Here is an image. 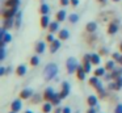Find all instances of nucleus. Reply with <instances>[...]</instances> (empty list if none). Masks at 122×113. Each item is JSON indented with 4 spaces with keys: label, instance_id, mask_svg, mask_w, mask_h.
Here are the masks:
<instances>
[{
    "label": "nucleus",
    "instance_id": "09e8293b",
    "mask_svg": "<svg viewBox=\"0 0 122 113\" xmlns=\"http://www.w3.org/2000/svg\"><path fill=\"white\" fill-rule=\"evenodd\" d=\"M101 53H102V54H106V53H108V50H106V49H101Z\"/></svg>",
    "mask_w": 122,
    "mask_h": 113
},
{
    "label": "nucleus",
    "instance_id": "1a4fd4ad",
    "mask_svg": "<svg viewBox=\"0 0 122 113\" xmlns=\"http://www.w3.org/2000/svg\"><path fill=\"white\" fill-rule=\"evenodd\" d=\"M21 108H22L21 100H15V101L12 102V105H11V109L15 110V112H19V110H21Z\"/></svg>",
    "mask_w": 122,
    "mask_h": 113
},
{
    "label": "nucleus",
    "instance_id": "ea45409f",
    "mask_svg": "<svg viewBox=\"0 0 122 113\" xmlns=\"http://www.w3.org/2000/svg\"><path fill=\"white\" fill-rule=\"evenodd\" d=\"M113 58L117 60V62H119V58H121V55H119V54H117V53H114V54H113Z\"/></svg>",
    "mask_w": 122,
    "mask_h": 113
},
{
    "label": "nucleus",
    "instance_id": "20e7f679",
    "mask_svg": "<svg viewBox=\"0 0 122 113\" xmlns=\"http://www.w3.org/2000/svg\"><path fill=\"white\" fill-rule=\"evenodd\" d=\"M68 93H70V84H68V81H63L62 83V89H61V97L62 99H64V97H67L68 96Z\"/></svg>",
    "mask_w": 122,
    "mask_h": 113
},
{
    "label": "nucleus",
    "instance_id": "9d476101",
    "mask_svg": "<svg viewBox=\"0 0 122 113\" xmlns=\"http://www.w3.org/2000/svg\"><path fill=\"white\" fill-rule=\"evenodd\" d=\"M76 74H77V78L80 79V80H84V78H85V70H84V67L83 66H77V70H76Z\"/></svg>",
    "mask_w": 122,
    "mask_h": 113
},
{
    "label": "nucleus",
    "instance_id": "f03ea898",
    "mask_svg": "<svg viewBox=\"0 0 122 113\" xmlns=\"http://www.w3.org/2000/svg\"><path fill=\"white\" fill-rule=\"evenodd\" d=\"M89 84L97 89L98 93H100V96H105V92H104V89H102V84L100 83V80H98V76L95 75L93 78H91L89 79Z\"/></svg>",
    "mask_w": 122,
    "mask_h": 113
},
{
    "label": "nucleus",
    "instance_id": "473e14b6",
    "mask_svg": "<svg viewBox=\"0 0 122 113\" xmlns=\"http://www.w3.org/2000/svg\"><path fill=\"white\" fill-rule=\"evenodd\" d=\"M77 20H79V16H77L76 13H72V15H70V21H71V22H76Z\"/></svg>",
    "mask_w": 122,
    "mask_h": 113
},
{
    "label": "nucleus",
    "instance_id": "6ab92c4d",
    "mask_svg": "<svg viewBox=\"0 0 122 113\" xmlns=\"http://www.w3.org/2000/svg\"><path fill=\"white\" fill-rule=\"evenodd\" d=\"M119 76H122V68H116V70H113V72H112V78L116 80L117 78H119Z\"/></svg>",
    "mask_w": 122,
    "mask_h": 113
},
{
    "label": "nucleus",
    "instance_id": "5701e85b",
    "mask_svg": "<svg viewBox=\"0 0 122 113\" xmlns=\"http://www.w3.org/2000/svg\"><path fill=\"white\" fill-rule=\"evenodd\" d=\"M91 62H92V65H98V63H100V55L92 54L91 55Z\"/></svg>",
    "mask_w": 122,
    "mask_h": 113
},
{
    "label": "nucleus",
    "instance_id": "58836bf2",
    "mask_svg": "<svg viewBox=\"0 0 122 113\" xmlns=\"http://www.w3.org/2000/svg\"><path fill=\"white\" fill-rule=\"evenodd\" d=\"M54 39H55V38H54L53 33H50V34H49V36H47V41H49V42H50V43H51V42H53Z\"/></svg>",
    "mask_w": 122,
    "mask_h": 113
},
{
    "label": "nucleus",
    "instance_id": "8fccbe9b",
    "mask_svg": "<svg viewBox=\"0 0 122 113\" xmlns=\"http://www.w3.org/2000/svg\"><path fill=\"white\" fill-rule=\"evenodd\" d=\"M98 1H100V3H101V4H104V3H105V1H106V0H98Z\"/></svg>",
    "mask_w": 122,
    "mask_h": 113
},
{
    "label": "nucleus",
    "instance_id": "79ce46f5",
    "mask_svg": "<svg viewBox=\"0 0 122 113\" xmlns=\"http://www.w3.org/2000/svg\"><path fill=\"white\" fill-rule=\"evenodd\" d=\"M71 4L74 5V7H76V5L79 4V0H71Z\"/></svg>",
    "mask_w": 122,
    "mask_h": 113
},
{
    "label": "nucleus",
    "instance_id": "c9c22d12",
    "mask_svg": "<svg viewBox=\"0 0 122 113\" xmlns=\"http://www.w3.org/2000/svg\"><path fill=\"white\" fill-rule=\"evenodd\" d=\"M116 113H122V104H118L116 107Z\"/></svg>",
    "mask_w": 122,
    "mask_h": 113
},
{
    "label": "nucleus",
    "instance_id": "423d86ee",
    "mask_svg": "<svg viewBox=\"0 0 122 113\" xmlns=\"http://www.w3.org/2000/svg\"><path fill=\"white\" fill-rule=\"evenodd\" d=\"M54 93H55V92L53 91V88H50V87H49V88H46V91L43 92V100L51 102V99H53Z\"/></svg>",
    "mask_w": 122,
    "mask_h": 113
},
{
    "label": "nucleus",
    "instance_id": "4c0bfd02",
    "mask_svg": "<svg viewBox=\"0 0 122 113\" xmlns=\"http://www.w3.org/2000/svg\"><path fill=\"white\" fill-rule=\"evenodd\" d=\"M61 4L63 5H68V4H71V0H61Z\"/></svg>",
    "mask_w": 122,
    "mask_h": 113
},
{
    "label": "nucleus",
    "instance_id": "cd10ccee",
    "mask_svg": "<svg viewBox=\"0 0 122 113\" xmlns=\"http://www.w3.org/2000/svg\"><path fill=\"white\" fill-rule=\"evenodd\" d=\"M40 12L42 13V15H47V13H49V7L46 4H42V5H41V8H40Z\"/></svg>",
    "mask_w": 122,
    "mask_h": 113
},
{
    "label": "nucleus",
    "instance_id": "864d4df0",
    "mask_svg": "<svg viewBox=\"0 0 122 113\" xmlns=\"http://www.w3.org/2000/svg\"><path fill=\"white\" fill-rule=\"evenodd\" d=\"M119 49H121V51H122V42H121V45H119Z\"/></svg>",
    "mask_w": 122,
    "mask_h": 113
},
{
    "label": "nucleus",
    "instance_id": "c85d7f7f",
    "mask_svg": "<svg viewBox=\"0 0 122 113\" xmlns=\"http://www.w3.org/2000/svg\"><path fill=\"white\" fill-rule=\"evenodd\" d=\"M11 39H12V37H11V34H8V33H5L3 37H1V42H11Z\"/></svg>",
    "mask_w": 122,
    "mask_h": 113
},
{
    "label": "nucleus",
    "instance_id": "2eb2a0df",
    "mask_svg": "<svg viewBox=\"0 0 122 113\" xmlns=\"http://www.w3.org/2000/svg\"><path fill=\"white\" fill-rule=\"evenodd\" d=\"M87 102H88V105H89V107H96V105H97V97L92 95V96L88 97Z\"/></svg>",
    "mask_w": 122,
    "mask_h": 113
},
{
    "label": "nucleus",
    "instance_id": "4468645a",
    "mask_svg": "<svg viewBox=\"0 0 122 113\" xmlns=\"http://www.w3.org/2000/svg\"><path fill=\"white\" fill-rule=\"evenodd\" d=\"M61 100H62L61 95H59V93H54L53 99H51V104H53V105H59V104H61Z\"/></svg>",
    "mask_w": 122,
    "mask_h": 113
},
{
    "label": "nucleus",
    "instance_id": "f8f14e48",
    "mask_svg": "<svg viewBox=\"0 0 122 113\" xmlns=\"http://www.w3.org/2000/svg\"><path fill=\"white\" fill-rule=\"evenodd\" d=\"M41 26H42V28H49V26H50V20H49L47 15H43L42 17H41Z\"/></svg>",
    "mask_w": 122,
    "mask_h": 113
},
{
    "label": "nucleus",
    "instance_id": "6e6d98bb",
    "mask_svg": "<svg viewBox=\"0 0 122 113\" xmlns=\"http://www.w3.org/2000/svg\"><path fill=\"white\" fill-rule=\"evenodd\" d=\"M113 1H119V0H113Z\"/></svg>",
    "mask_w": 122,
    "mask_h": 113
},
{
    "label": "nucleus",
    "instance_id": "7c9ffc66",
    "mask_svg": "<svg viewBox=\"0 0 122 113\" xmlns=\"http://www.w3.org/2000/svg\"><path fill=\"white\" fill-rule=\"evenodd\" d=\"M116 86H117V89H121L122 88V76L116 79Z\"/></svg>",
    "mask_w": 122,
    "mask_h": 113
},
{
    "label": "nucleus",
    "instance_id": "bb28decb",
    "mask_svg": "<svg viewBox=\"0 0 122 113\" xmlns=\"http://www.w3.org/2000/svg\"><path fill=\"white\" fill-rule=\"evenodd\" d=\"M104 74H105V68H104V67H100V68H97V70L95 71V75L98 76V78H100V76H102Z\"/></svg>",
    "mask_w": 122,
    "mask_h": 113
},
{
    "label": "nucleus",
    "instance_id": "b1692460",
    "mask_svg": "<svg viewBox=\"0 0 122 113\" xmlns=\"http://www.w3.org/2000/svg\"><path fill=\"white\" fill-rule=\"evenodd\" d=\"M68 38V30L67 29H63V30H61L59 32V39H67Z\"/></svg>",
    "mask_w": 122,
    "mask_h": 113
},
{
    "label": "nucleus",
    "instance_id": "a211bd4d",
    "mask_svg": "<svg viewBox=\"0 0 122 113\" xmlns=\"http://www.w3.org/2000/svg\"><path fill=\"white\" fill-rule=\"evenodd\" d=\"M16 74H17L19 76H22V75H25V74H26V67H25L24 65L19 66V67H17V70H16Z\"/></svg>",
    "mask_w": 122,
    "mask_h": 113
},
{
    "label": "nucleus",
    "instance_id": "2f4dec72",
    "mask_svg": "<svg viewBox=\"0 0 122 113\" xmlns=\"http://www.w3.org/2000/svg\"><path fill=\"white\" fill-rule=\"evenodd\" d=\"M91 65H92V62H84V66H83V67H84V70L87 74L91 71Z\"/></svg>",
    "mask_w": 122,
    "mask_h": 113
},
{
    "label": "nucleus",
    "instance_id": "dca6fc26",
    "mask_svg": "<svg viewBox=\"0 0 122 113\" xmlns=\"http://www.w3.org/2000/svg\"><path fill=\"white\" fill-rule=\"evenodd\" d=\"M13 26V20L12 18H4V22H3V28L9 29Z\"/></svg>",
    "mask_w": 122,
    "mask_h": 113
},
{
    "label": "nucleus",
    "instance_id": "a878e982",
    "mask_svg": "<svg viewBox=\"0 0 122 113\" xmlns=\"http://www.w3.org/2000/svg\"><path fill=\"white\" fill-rule=\"evenodd\" d=\"M38 63H40V58H38L37 55H33V57L30 58V65L32 66H38Z\"/></svg>",
    "mask_w": 122,
    "mask_h": 113
},
{
    "label": "nucleus",
    "instance_id": "c756f323",
    "mask_svg": "<svg viewBox=\"0 0 122 113\" xmlns=\"http://www.w3.org/2000/svg\"><path fill=\"white\" fill-rule=\"evenodd\" d=\"M105 68L106 70H114V62L113 60H109L105 63Z\"/></svg>",
    "mask_w": 122,
    "mask_h": 113
},
{
    "label": "nucleus",
    "instance_id": "49530a36",
    "mask_svg": "<svg viewBox=\"0 0 122 113\" xmlns=\"http://www.w3.org/2000/svg\"><path fill=\"white\" fill-rule=\"evenodd\" d=\"M4 74H5V68L1 67V68H0V75H4Z\"/></svg>",
    "mask_w": 122,
    "mask_h": 113
},
{
    "label": "nucleus",
    "instance_id": "4be33fe9",
    "mask_svg": "<svg viewBox=\"0 0 122 113\" xmlns=\"http://www.w3.org/2000/svg\"><path fill=\"white\" fill-rule=\"evenodd\" d=\"M36 51H37L38 54H42V53L45 51V43H43V42H38L37 46H36Z\"/></svg>",
    "mask_w": 122,
    "mask_h": 113
},
{
    "label": "nucleus",
    "instance_id": "72a5a7b5",
    "mask_svg": "<svg viewBox=\"0 0 122 113\" xmlns=\"http://www.w3.org/2000/svg\"><path fill=\"white\" fill-rule=\"evenodd\" d=\"M20 22H21V13H17V16H16V28H19L20 26Z\"/></svg>",
    "mask_w": 122,
    "mask_h": 113
},
{
    "label": "nucleus",
    "instance_id": "7ed1b4c3",
    "mask_svg": "<svg viewBox=\"0 0 122 113\" xmlns=\"http://www.w3.org/2000/svg\"><path fill=\"white\" fill-rule=\"evenodd\" d=\"M77 62L75 58H68L67 59V71H68V74H74V71L77 70Z\"/></svg>",
    "mask_w": 122,
    "mask_h": 113
},
{
    "label": "nucleus",
    "instance_id": "6e6552de",
    "mask_svg": "<svg viewBox=\"0 0 122 113\" xmlns=\"http://www.w3.org/2000/svg\"><path fill=\"white\" fill-rule=\"evenodd\" d=\"M33 95V91L30 88H25L21 91V93H20V99H30Z\"/></svg>",
    "mask_w": 122,
    "mask_h": 113
},
{
    "label": "nucleus",
    "instance_id": "f3484780",
    "mask_svg": "<svg viewBox=\"0 0 122 113\" xmlns=\"http://www.w3.org/2000/svg\"><path fill=\"white\" fill-rule=\"evenodd\" d=\"M51 109H53V104H51L50 101H49V102H45V104H43V107H42L43 113H50Z\"/></svg>",
    "mask_w": 122,
    "mask_h": 113
},
{
    "label": "nucleus",
    "instance_id": "de8ad7c7",
    "mask_svg": "<svg viewBox=\"0 0 122 113\" xmlns=\"http://www.w3.org/2000/svg\"><path fill=\"white\" fill-rule=\"evenodd\" d=\"M105 79H106V80H110V79H112V75H105Z\"/></svg>",
    "mask_w": 122,
    "mask_h": 113
},
{
    "label": "nucleus",
    "instance_id": "a19ab883",
    "mask_svg": "<svg viewBox=\"0 0 122 113\" xmlns=\"http://www.w3.org/2000/svg\"><path fill=\"white\" fill-rule=\"evenodd\" d=\"M63 113H71V109L68 107H64L63 108Z\"/></svg>",
    "mask_w": 122,
    "mask_h": 113
},
{
    "label": "nucleus",
    "instance_id": "c03bdc74",
    "mask_svg": "<svg viewBox=\"0 0 122 113\" xmlns=\"http://www.w3.org/2000/svg\"><path fill=\"white\" fill-rule=\"evenodd\" d=\"M87 113H96V109H95V107H91V109L88 110Z\"/></svg>",
    "mask_w": 122,
    "mask_h": 113
},
{
    "label": "nucleus",
    "instance_id": "603ef678",
    "mask_svg": "<svg viewBox=\"0 0 122 113\" xmlns=\"http://www.w3.org/2000/svg\"><path fill=\"white\" fill-rule=\"evenodd\" d=\"M25 113H33V112H32V110H26Z\"/></svg>",
    "mask_w": 122,
    "mask_h": 113
},
{
    "label": "nucleus",
    "instance_id": "f704fd0d",
    "mask_svg": "<svg viewBox=\"0 0 122 113\" xmlns=\"http://www.w3.org/2000/svg\"><path fill=\"white\" fill-rule=\"evenodd\" d=\"M83 62H91V55L89 54H85L83 57Z\"/></svg>",
    "mask_w": 122,
    "mask_h": 113
},
{
    "label": "nucleus",
    "instance_id": "3c124183",
    "mask_svg": "<svg viewBox=\"0 0 122 113\" xmlns=\"http://www.w3.org/2000/svg\"><path fill=\"white\" fill-rule=\"evenodd\" d=\"M119 63L122 65V55H121V58H119Z\"/></svg>",
    "mask_w": 122,
    "mask_h": 113
},
{
    "label": "nucleus",
    "instance_id": "a18cd8bd",
    "mask_svg": "<svg viewBox=\"0 0 122 113\" xmlns=\"http://www.w3.org/2000/svg\"><path fill=\"white\" fill-rule=\"evenodd\" d=\"M40 99H41V96H40V95H37V96H36V99L33 100V102H38V101H40Z\"/></svg>",
    "mask_w": 122,
    "mask_h": 113
},
{
    "label": "nucleus",
    "instance_id": "f257e3e1",
    "mask_svg": "<svg viewBox=\"0 0 122 113\" xmlns=\"http://www.w3.org/2000/svg\"><path fill=\"white\" fill-rule=\"evenodd\" d=\"M43 74H45L46 80H51L53 78H55L56 74H58V67H56V65L55 63H49V65L45 67Z\"/></svg>",
    "mask_w": 122,
    "mask_h": 113
},
{
    "label": "nucleus",
    "instance_id": "e433bc0d",
    "mask_svg": "<svg viewBox=\"0 0 122 113\" xmlns=\"http://www.w3.org/2000/svg\"><path fill=\"white\" fill-rule=\"evenodd\" d=\"M4 58H5V49H4V47H1V54H0V59L3 60Z\"/></svg>",
    "mask_w": 122,
    "mask_h": 113
},
{
    "label": "nucleus",
    "instance_id": "9b49d317",
    "mask_svg": "<svg viewBox=\"0 0 122 113\" xmlns=\"http://www.w3.org/2000/svg\"><path fill=\"white\" fill-rule=\"evenodd\" d=\"M117 30H118V25H117V22H110L108 26V33L109 34H114L117 33Z\"/></svg>",
    "mask_w": 122,
    "mask_h": 113
},
{
    "label": "nucleus",
    "instance_id": "aec40b11",
    "mask_svg": "<svg viewBox=\"0 0 122 113\" xmlns=\"http://www.w3.org/2000/svg\"><path fill=\"white\" fill-rule=\"evenodd\" d=\"M19 1H20V0H7V1H5V7H8V8L19 7Z\"/></svg>",
    "mask_w": 122,
    "mask_h": 113
},
{
    "label": "nucleus",
    "instance_id": "0eeeda50",
    "mask_svg": "<svg viewBox=\"0 0 122 113\" xmlns=\"http://www.w3.org/2000/svg\"><path fill=\"white\" fill-rule=\"evenodd\" d=\"M61 41L62 39H54L50 45V53H55L58 51V49L61 47Z\"/></svg>",
    "mask_w": 122,
    "mask_h": 113
},
{
    "label": "nucleus",
    "instance_id": "393cba45",
    "mask_svg": "<svg viewBox=\"0 0 122 113\" xmlns=\"http://www.w3.org/2000/svg\"><path fill=\"white\" fill-rule=\"evenodd\" d=\"M58 22H53L50 24V26H49V30H50V33H55L56 30H58Z\"/></svg>",
    "mask_w": 122,
    "mask_h": 113
},
{
    "label": "nucleus",
    "instance_id": "ddd939ff",
    "mask_svg": "<svg viewBox=\"0 0 122 113\" xmlns=\"http://www.w3.org/2000/svg\"><path fill=\"white\" fill-rule=\"evenodd\" d=\"M85 29H87V32H89V33H93V32L97 29V24H96V22H92V21H91V22L87 24Z\"/></svg>",
    "mask_w": 122,
    "mask_h": 113
},
{
    "label": "nucleus",
    "instance_id": "5fc2aeb1",
    "mask_svg": "<svg viewBox=\"0 0 122 113\" xmlns=\"http://www.w3.org/2000/svg\"><path fill=\"white\" fill-rule=\"evenodd\" d=\"M9 113H17V112H15V110H11V112H9Z\"/></svg>",
    "mask_w": 122,
    "mask_h": 113
},
{
    "label": "nucleus",
    "instance_id": "39448f33",
    "mask_svg": "<svg viewBox=\"0 0 122 113\" xmlns=\"http://www.w3.org/2000/svg\"><path fill=\"white\" fill-rule=\"evenodd\" d=\"M17 11V7H11L8 8V9H4L3 11V17L4 18H12L15 16V13H16Z\"/></svg>",
    "mask_w": 122,
    "mask_h": 113
},
{
    "label": "nucleus",
    "instance_id": "412c9836",
    "mask_svg": "<svg viewBox=\"0 0 122 113\" xmlns=\"http://www.w3.org/2000/svg\"><path fill=\"white\" fill-rule=\"evenodd\" d=\"M66 11H59L58 13H56V20L58 21H64L66 20Z\"/></svg>",
    "mask_w": 122,
    "mask_h": 113
},
{
    "label": "nucleus",
    "instance_id": "37998d69",
    "mask_svg": "<svg viewBox=\"0 0 122 113\" xmlns=\"http://www.w3.org/2000/svg\"><path fill=\"white\" fill-rule=\"evenodd\" d=\"M54 113H63V108H56Z\"/></svg>",
    "mask_w": 122,
    "mask_h": 113
}]
</instances>
